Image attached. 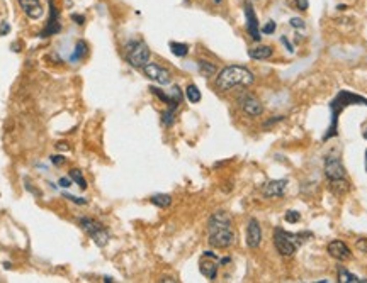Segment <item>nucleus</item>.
<instances>
[{
  "mask_svg": "<svg viewBox=\"0 0 367 283\" xmlns=\"http://www.w3.org/2000/svg\"><path fill=\"white\" fill-rule=\"evenodd\" d=\"M281 43L284 44V46H286V49L289 51V53H294V48H292V44L291 43H289V41H287V38H286V36H281Z\"/></svg>",
  "mask_w": 367,
  "mask_h": 283,
  "instance_id": "34",
  "label": "nucleus"
},
{
  "mask_svg": "<svg viewBox=\"0 0 367 283\" xmlns=\"http://www.w3.org/2000/svg\"><path fill=\"white\" fill-rule=\"evenodd\" d=\"M362 136H364V139H367V122H365V126H364V129H362Z\"/></svg>",
  "mask_w": 367,
  "mask_h": 283,
  "instance_id": "41",
  "label": "nucleus"
},
{
  "mask_svg": "<svg viewBox=\"0 0 367 283\" xmlns=\"http://www.w3.org/2000/svg\"><path fill=\"white\" fill-rule=\"evenodd\" d=\"M243 12H245V20H247V31L248 34H250V38L253 41H260L262 39V31H260V24H258V17L255 14V9H253V5L250 0H245V5H243Z\"/></svg>",
  "mask_w": 367,
  "mask_h": 283,
  "instance_id": "9",
  "label": "nucleus"
},
{
  "mask_svg": "<svg viewBox=\"0 0 367 283\" xmlns=\"http://www.w3.org/2000/svg\"><path fill=\"white\" fill-rule=\"evenodd\" d=\"M213 2H214V4H221L223 0H213Z\"/></svg>",
  "mask_w": 367,
  "mask_h": 283,
  "instance_id": "45",
  "label": "nucleus"
},
{
  "mask_svg": "<svg viewBox=\"0 0 367 283\" xmlns=\"http://www.w3.org/2000/svg\"><path fill=\"white\" fill-rule=\"evenodd\" d=\"M50 161L55 164V166H60V164H63L66 161V158L65 156H61V154H55V156H51L50 158Z\"/></svg>",
  "mask_w": 367,
  "mask_h": 283,
  "instance_id": "31",
  "label": "nucleus"
},
{
  "mask_svg": "<svg viewBox=\"0 0 367 283\" xmlns=\"http://www.w3.org/2000/svg\"><path fill=\"white\" fill-rule=\"evenodd\" d=\"M60 187L61 188H70L71 187V178H60Z\"/></svg>",
  "mask_w": 367,
  "mask_h": 283,
  "instance_id": "37",
  "label": "nucleus"
},
{
  "mask_svg": "<svg viewBox=\"0 0 367 283\" xmlns=\"http://www.w3.org/2000/svg\"><path fill=\"white\" fill-rule=\"evenodd\" d=\"M143 73L148 80L157 81L158 85H168L172 81V73L170 70H167L165 66L158 65V63H148L143 66Z\"/></svg>",
  "mask_w": 367,
  "mask_h": 283,
  "instance_id": "8",
  "label": "nucleus"
},
{
  "mask_svg": "<svg viewBox=\"0 0 367 283\" xmlns=\"http://www.w3.org/2000/svg\"><path fill=\"white\" fill-rule=\"evenodd\" d=\"M63 197H65V199H68V200H71V202H74V204H79V205H85L87 202H89V200H87V199L75 197V195H70V193H63Z\"/></svg>",
  "mask_w": 367,
  "mask_h": 283,
  "instance_id": "29",
  "label": "nucleus"
},
{
  "mask_svg": "<svg viewBox=\"0 0 367 283\" xmlns=\"http://www.w3.org/2000/svg\"><path fill=\"white\" fill-rule=\"evenodd\" d=\"M327 251H328V254L332 256L333 260H337V261H349V260H352V251H350L349 246L345 244L344 241H340V239L330 241L328 246H327Z\"/></svg>",
  "mask_w": 367,
  "mask_h": 283,
  "instance_id": "12",
  "label": "nucleus"
},
{
  "mask_svg": "<svg viewBox=\"0 0 367 283\" xmlns=\"http://www.w3.org/2000/svg\"><path fill=\"white\" fill-rule=\"evenodd\" d=\"M216 261H219V260L209 258V256H203V260H201V263H199L201 275L206 276L208 280H214L216 275H218V263H216Z\"/></svg>",
  "mask_w": 367,
  "mask_h": 283,
  "instance_id": "16",
  "label": "nucleus"
},
{
  "mask_svg": "<svg viewBox=\"0 0 367 283\" xmlns=\"http://www.w3.org/2000/svg\"><path fill=\"white\" fill-rule=\"evenodd\" d=\"M355 248H357L360 253L367 254V239H359L357 243H355Z\"/></svg>",
  "mask_w": 367,
  "mask_h": 283,
  "instance_id": "33",
  "label": "nucleus"
},
{
  "mask_svg": "<svg viewBox=\"0 0 367 283\" xmlns=\"http://www.w3.org/2000/svg\"><path fill=\"white\" fill-rule=\"evenodd\" d=\"M209 244L216 249H226L235 243V233L233 228H218V229H209Z\"/></svg>",
  "mask_w": 367,
  "mask_h": 283,
  "instance_id": "6",
  "label": "nucleus"
},
{
  "mask_svg": "<svg viewBox=\"0 0 367 283\" xmlns=\"http://www.w3.org/2000/svg\"><path fill=\"white\" fill-rule=\"evenodd\" d=\"M281 121H284V116H276V117H272V119H268L265 124H263V127H268V126L276 124V122H281Z\"/></svg>",
  "mask_w": 367,
  "mask_h": 283,
  "instance_id": "35",
  "label": "nucleus"
},
{
  "mask_svg": "<svg viewBox=\"0 0 367 283\" xmlns=\"http://www.w3.org/2000/svg\"><path fill=\"white\" fill-rule=\"evenodd\" d=\"M309 238H313V233H309V231L306 233H289L282 228H276L272 234L274 246L282 258H291L299 246H303Z\"/></svg>",
  "mask_w": 367,
  "mask_h": 283,
  "instance_id": "3",
  "label": "nucleus"
},
{
  "mask_svg": "<svg viewBox=\"0 0 367 283\" xmlns=\"http://www.w3.org/2000/svg\"><path fill=\"white\" fill-rule=\"evenodd\" d=\"M10 33V24L9 22H4L0 24V36H5V34H9Z\"/></svg>",
  "mask_w": 367,
  "mask_h": 283,
  "instance_id": "36",
  "label": "nucleus"
},
{
  "mask_svg": "<svg viewBox=\"0 0 367 283\" xmlns=\"http://www.w3.org/2000/svg\"><path fill=\"white\" fill-rule=\"evenodd\" d=\"M255 81V75L252 73L247 66L241 65H230L216 75L214 85L219 92H228L235 87H248Z\"/></svg>",
  "mask_w": 367,
  "mask_h": 283,
  "instance_id": "2",
  "label": "nucleus"
},
{
  "mask_svg": "<svg viewBox=\"0 0 367 283\" xmlns=\"http://www.w3.org/2000/svg\"><path fill=\"white\" fill-rule=\"evenodd\" d=\"M175 122V110L172 109H165L162 112V124L165 127H170Z\"/></svg>",
  "mask_w": 367,
  "mask_h": 283,
  "instance_id": "26",
  "label": "nucleus"
},
{
  "mask_svg": "<svg viewBox=\"0 0 367 283\" xmlns=\"http://www.w3.org/2000/svg\"><path fill=\"white\" fill-rule=\"evenodd\" d=\"M70 178H71V182H75L82 190H85L87 188V180L84 178V173L80 172V169H70Z\"/></svg>",
  "mask_w": 367,
  "mask_h": 283,
  "instance_id": "25",
  "label": "nucleus"
},
{
  "mask_svg": "<svg viewBox=\"0 0 367 283\" xmlns=\"http://www.w3.org/2000/svg\"><path fill=\"white\" fill-rule=\"evenodd\" d=\"M17 2H19V7L22 9V12L28 15L29 19L39 20L41 17H43L44 9H43L41 0H17Z\"/></svg>",
  "mask_w": 367,
  "mask_h": 283,
  "instance_id": "15",
  "label": "nucleus"
},
{
  "mask_svg": "<svg viewBox=\"0 0 367 283\" xmlns=\"http://www.w3.org/2000/svg\"><path fill=\"white\" fill-rule=\"evenodd\" d=\"M104 281H107V283H112V281H114V280H112L111 276H104Z\"/></svg>",
  "mask_w": 367,
  "mask_h": 283,
  "instance_id": "43",
  "label": "nucleus"
},
{
  "mask_svg": "<svg viewBox=\"0 0 367 283\" xmlns=\"http://www.w3.org/2000/svg\"><path fill=\"white\" fill-rule=\"evenodd\" d=\"M87 51H89V46H87L85 41H79V43L75 44V51H74V54H71V61H77V60L80 61L87 54Z\"/></svg>",
  "mask_w": 367,
  "mask_h": 283,
  "instance_id": "24",
  "label": "nucleus"
},
{
  "mask_svg": "<svg viewBox=\"0 0 367 283\" xmlns=\"http://www.w3.org/2000/svg\"><path fill=\"white\" fill-rule=\"evenodd\" d=\"M365 172H367V149H365Z\"/></svg>",
  "mask_w": 367,
  "mask_h": 283,
  "instance_id": "44",
  "label": "nucleus"
},
{
  "mask_svg": "<svg viewBox=\"0 0 367 283\" xmlns=\"http://www.w3.org/2000/svg\"><path fill=\"white\" fill-rule=\"evenodd\" d=\"M276 29H277V24L274 22V20H268V22L263 25L260 31H262V34H274V31Z\"/></svg>",
  "mask_w": 367,
  "mask_h": 283,
  "instance_id": "28",
  "label": "nucleus"
},
{
  "mask_svg": "<svg viewBox=\"0 0 367 283\" xmlns=\"http://www.w3.org/2000/svg\"><path fill=\"white\" fill-rule=\"evenodd\" d=\"M323 172H325V177H327L330 182H337V180L347 178V172H345L342 159L338 156H333V154H330V156L325 158Z\"/></svg>",
  "mask_w": 367,
  "mask_h": 283,
  "instance_id": "7",
  "label": "nucleus"
},
{
  "mask_svg": "<svg viewBox=\"0 0 367 283\" xmlns=\"http://www.w3.org/2000/svg\"><path fill=\"white\" fill-rule=\"evenodd\" d=\"M337 273H338V281L340 283H367L365 278H359L357 275H354V273H350V271L347 268H344V266H338V270H337Z\"/></svg>",
  "mask_w": 367,
  "mask_h": 283,
  "instance_id": "19",
  "label": "nucleus"
},
{
  "mask_svg": "<svg viewBox=\"0 0 367 283\" xmlns=\"http://www.w3.org/2000/svg\"><path fill=\"white\" fill-rule=\"evenodd\" d=\"M230 261H231L230 258H223V260H219V263H221V265H226V263H230Z\"/></svg>",
  "mask_w": 367,
  "mask_h": 283,
  "instance_id": "42",
  "label": "nucleus"
},
{
  "mask_svg": "<svg viewBox=\"0 0 367 283\" xmlns=\"http://www.w3.org/2000/svg\"><path fill=\"white\" fill-rule=\"evenodd\" d=\"M79 225L82 228V231H84V233L99 246V248H104V246L109 243V238H111L109 231H107L99 220H95L92 217H80Z\"/></svg>",
  "mask_w": 367,
  "mask_h": 283,
  "instance_id": "4",
  "label": "nucleus"
},
{
  "mask_svg": "<svg viewBox=\"0 0 367 283\" xmlns=\"http://www.w3.org/2000/svg\"><path fill=\"white\" fill-rule=\"evenodd\" d=\"M352 105H365L367 107V99L362 95L354 94V92H350V90H338L337 95L328 102L332 122H330L327 132L323 134V141H328V139H332V137L338 136V117L347 107H352Z\"/></svg>",
  "mask_w": 367,
  "mask_h": 283,
  "instance_id": "1",
  "label": "nucleus"
},
{
  "mask_svg": "<svg viewBox=\"0 0 367 283\" xmlns=\"http://www.w3.org/2000/svg\"><path fill=\"white\" fill-rule=\"evenodd\" d=\"M70 19L74 20L75 24H79V25L85 24V15H82V14H71V15H70Z\"/></svg>",
  "mask_w": 367,
  "mask_h": 283,
  "instance_id": "32",
  "label": "nucleus"
},
{
  "mask_svg": "<svg viewBox=\"0 0 367 283\" xmlns=\"http://www.w3.org/2000/svg\"><path fill=\"white\" fill-rule=\"evenodd\" d=\"M168 48H170V51H172V54L177 56V58H184V56L189 54V44H185V43H177V41H170Z\"/></svg>",
  "mask_w": 367,
  "mask_h": 283,
  "instance_id": "21",
  "label": "nucleus"
},
{
  "mask_svg": "<svg viewBox=\"0 0 367 283\" xmlns=\"http://www.w3.org/2000/svg\"><path fill=\"white\" fill-rule=\"evenodd\" d=\"M56 149H58V151H68L70 146H68V143H58L56 144Z\"/></svg>",
  "mask_w": 367,
  "mask_h": 283,
  "instance_id": "38",
  "label": "nucleus"
},
{
  "mask_svg": "<svg viewBox=\"0 0 367 283\" xmlns=\"http://www.w3.org/2000/svg\"><path fill=\"white\" fill-rule=\"evenodd\" d=\"M274 54V49L271 46H265V44H260V46H253V48L248 49V56H250L252 60H268L271 56Z\"/></svg>",
  "mask_w": 367,
  "mask_h": 283,
  "instance_id": "18",
  "label": "nucleus"
},
{
  "mask_svg": "<svg viewBox=\"0 0 367 283\" xmlns=\"http://www.w3.org/2000/svg\"><path fill=\"white\" fill-rule=\"evenodd\" d=\"M298 7L301 10H306L308 9V2H306V0H298Z\"/></svg>",
  "mask_w": 367,
  "mask_h": 283,
  "instance_id": "39",
  "label": "nucleus"
},
{
  "mask_svg": "<svg viewBox=\"0 0 367 283\" xmlns=\"http://www.w3.org/2000/svg\"><path fill=\"white\" fill-rule=\"evenodd\" d=\"M203 256H209V258L219 260V258H218V254H216V253H213V251H204V253H203Z\"/></svg>",
  "mask_w": 367,
  "mask_h": 283,
  "instance_id": "40",
  "label": "nucleus"
},
{
  "mask_svg": "<svg viewBox=\"0 0 367 283\" xmlns=\"http://www.w3.org/2000/svg\"><path fill=\"white\" fill-rule=\"evenodd\" d=\"M238 105H240V109L250 117H258V116H262V112H263L262 102L258 100L255 95L247 94V92L238 95Z\"/></svg>",
  "mask_w": 367,
  "mask_h": 283,
  "instance_id": "10",
  "label": "nucleus"
},
{
  "mask_svg": "<svg viewBox=\"0 0 367 283\" xmlns=\"http://www.w3.org/2000/svg\"><path fill=\"white\" fill-rule=\"evenodd\" d=\"M150 48L144 41H131L126 46V61L133 68H143L150 61Z\"/></svg>",
  "mask_w": 367,
  "mask_h": 283,
  "instance_id": "5",
  "label": "nucleus"
},
{
  "mask_svg": "<svg viewBox=\"0 0 367 283\" xmlns=\"http://www.w3.org/2000/svg\"><path fill=\"white\" fill-rule=\"evenodd\" d=\"M198 70H199L201 75L206 76V78H209V76L216 75V65L211 63V61H206V60H199L198 61Z\"/></svg>",
  "mask_w": 367,
  "mask_h": 283,
  "instance_id": "22",
  "label": "nucleus"
},
{
  "mask_svg": "<svg viewBox=\"0 0 367 283\" xmlns=\"http://www.w3.org/2000/svg\"><path fill=\"white\" fill-rule=\"evenodd\" d=\"M150 92H152L153 95H157L160 100L163 102V104H167V109H172V110H177L179 105L182 104V102L175 100L170 94H165V92L160 89V87H150Z\"/></svg>",
  "mask_w": 367,
  "mask_h": 283,
  "instance_id": "17",
  "label": "nucleus"
},
{
  "mask_svg": "<svg viewBox=\"0 0 367 283\" xmlns=\"http://www.w3.org/2000/svg\"><path fill=\"white\" fill-rule=\"evenodd\" d=\"M284 220L289 224H298L299 220H301V212H298V210H287L286 215H284Z\"/></svg>",
  "mask_w": 367,
  "mask_h": 283,
  "instance_id": "27",
  "label": "nucleus"
},
{
  "mask_svg": "<svg viewBox=\"0 0 367 283\" xmlns=\"http://www.w3.org/2000/svg\"><path fill=\"white\" fill-rule=\"evenodd\" d=\"M289 24H291V27H294V29H303L304 25V20L303 19H299V17H292L291 20H289Z\"/></svg>",
  "mask_w": 367,
  "mask_h": 283,
  "instance_id": "30",
  "label": "nucleus"
},
{
  "mask_svg": "<svg viewBox=\"0 0 367 283\" xmlns=\"http://www.w3.org/2000/svg\"><path fill=\"white\" fill-rule=\"evenodd\" d=\"M287 188V180L281 178V180H271L268 183L263 185L262 188V195L267 199H277V197H284Z\"/></svg>",
  "mask_w": 367,
  "mask_h": 283,
  "instance_id": "14",
  "label": "nucleus"
},
{
  "mask_svg": "<svg viewBox=\"0 0 367 283\" xmlns=\"http://www.w3.org/2000/svg\"><path fill=\"white\" fill-rule=\"evenodd\" d=\"M245 241H247V246L250 249H257L258 246L262 244V228H260V224H258L257 219L252 217L250 220H248Z\"/></svg>",
  "mask_w": 367,
  "mask_h": 283,
  "instance_id": "13",
  "label": "nucleus"
},
{
  "mask_svg": "<svg viewBox=\"0 0 367 283\" xmlns=\"http://www.w3.org/2000/svg\"><path fill=\"white\" fill-rule=\"evenodd\" d=\"M150 202L160 209H167L170 207V204H172V197H170L168 193H155L150 197Z\"/></svg>",
  "mask_w": 367,
  "mask_h": 283,
  "instance_id": "20",
  "label": "nucleus"
},
{
  "mask_svg": "<svg viewBox=\"0 0 367 283\" xmlns=\"http://www.w3.org/2000/svg\"><path fill=\"white\" fill-rule=\"evenodd\" d=\"M58 33H61L60 14H58V9H56L55 2L50 0V19H48V24L44 25V29L39 33V38H50V36H55Z\"/></svg>",
  "mask_w": 367,
  "mask_h": 283,
  "instance_id": "11",
  "label": "nucleus"
},
{
  "mask_svg": "<svg viewBox=\"0 0 367 283\" xmlns=\"http://www.w3.org/2000/svg\"><path fill=\"white\" fill-rule=\"evenodd\" d=\"M185 97H187L190 104H199L201 99H203V94H201V90L198 89V85L190 83L187 85V89H185Z\"/></svg>",
  "mask_w": 367,
  "mask_h": 283,
  "instance_id": "23",
  "label": "nucleus"
}]
</instances>
